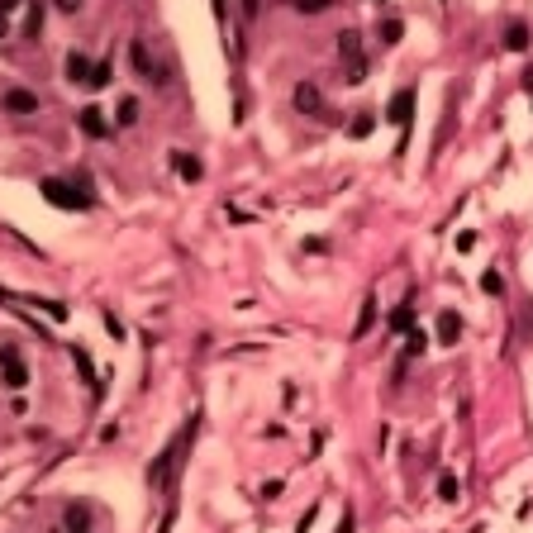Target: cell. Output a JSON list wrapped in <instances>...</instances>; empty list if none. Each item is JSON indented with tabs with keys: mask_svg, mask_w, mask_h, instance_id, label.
I'll return each instance as SVG.
<instances>
[{
	"mask_svg": "<svg viewBox=\"0 0 533 533\" xmlns=\"http://www.w3.org/2000/svg\"><path fill=\"white\" fill-rule=\"evenodd\" d=\"M190 438H195V419H190L186 429L162 448V457H153V467H148V486H157V490H172L176 486V471H181V462H186Z\"/></svg>",
	"mask_w": 533,
	"mask_h": 533,
	"instance_id": "1",
	"label": "cell"
},
{
	"mask_svg": "<svg viewBox=\"0 0 533 533\" xmlns=\"http://www.w3.org/2000/svg\"><path fill=\"white\" fill-rule=\"evenodd\" d=\"M338 58H343V67H348V81L362 86V81H367V58H362V38L357 33H338Z\"/></svg>",
	"mask_w": 533,
	"mask_h": 533,
	"instance_id": "2",
	"label": "cell"
},
{
	"mask_svg": "<svg viewBox=\"0 0 533 533\" xmlns=\"http://www.w3.org/2000/svg\"><path fill=\"white\" fill-rule=\"evenodd\" d=\"M0 381H5L10 391H24V386H29V367L19 362L15 348H0Z\"/></svg>",
	"mask_w": 533,
	"mask_h": 533,
	"instance_id": "3",
	"label": "cell"
},
{
	"mask_svg": "<svg viewBox=\"0 0 533 533\" xmlns=\"http://www.w3.org/2000/svg\"><path fill=\"white\" fill-rule=\"evenodd\" d=\"M38 190H43V200H48V205H58V210H86V195H77V190L67 186V181H53V176H48Z\"/></svg>",
	"mask_w": 533,
	"mask_h": 533,
	"instance_id": "4",
	"label": "cell"
},
{
	"mask_svg": "<svg viewBox=\"0 0 533 533\" xmlns=\"http://www.w3.org/2000/svg\"><path fill=\"white\" fill-rule=\"evenodd\" d=\"M386 119H391V124L405 134L409 119H414V91H395V100H391V110H386Z\"/></svg>",
	"mask_w": 533,
	"mask_h": 533,
	"instance_id": "5",
	"label": "cell"
},
{
	"mask_svg": "<svg viewBox=\"0 0 533 533\" xmlns=\"http://www.w3.org/2000/svg\"><path fill=\"white\" fill-rule=\"evenodd\" d=\"M72 357H77V372H81V381H86V386H91V395L100 400V377H95V362H91V352H86L81 343H72Z\"/></svg>",
	"mask_w": 533,
	"mask_h": 533,
	"instance_id": "6",
	"label": "cell"
},
{
	"mask_svg": "<svg viewBox=\"0 0 533 533\" xmlns=\"http://www.w3.org/2000/svg\"><path fill=\"white\" fill-rule=\"evenodd\" d=\"M77 124H81V134H91V139H105V134H110V124H105L100 105H86V110L77 114Z\"/></svg>",
	"mask_w": 533,
	"mask_h": 533,
	"instance_id": "7",
	"label": "cell"
},
{
	"mask_svg": "<svg viewBox=\"0 0 533 533\" xmlns=\"http://www.w3.org/2000/svg\"><path fill=\"white\" fill-rule=\"evenodd\" d=\"M5 110H10V114H33V110H38V95L15 86V91H5Z\"/></svg>",
	"mask_w": 533,
	"mask_h": 533,
	"instance_id": "8",
	"label": "cell"
},
{
	"mask_svg": "<svg viewBox=\"0 0 533 533\" xmlns=\"http://www.w3.org/2000/svg\"><path fill=\"white\" fill-rule=\"evenodd\" d=\"M319 105H324V100H319V86L300 81V86H296V110L300 114H319Z\"/></svg>",
	"mask_w": 533,
	"mask_h": 533,
	"instance_id": "9",
	"label": "cell"
},
{
	"mask_svg": "<svg viewBox=\"0 0 533 533\" xmlns=\"http://www.w3.org/2000/svg\"><path fill=\"white\" fill-rule=\"evenodd\" d=\"M457 338H462V319H457L453 310H443V314H438V343L457 348Z\"/></svg>",
	"mask_w": 533,
	"mask_h": 533,
	"instance_id": "10",
	"label": "cell"
},
{
	"mask_svg": "<svg viewBox=\"0 0 533 533\" xmlns=\"http://www.w3.org/2000/svg\"><path fill=\"white\" fill-rule=\"evenodd\" d=\"M67 81H81V86H86V81H91V58L72 53V58H67Z\"/></svg>",
	"mask_w": 533,
	"mask_h": 533,
	"instance_id": "11",
	"label": "cell"
},
{
	"mask_svg": "<svg viewBox=\"0 0 533 533\" xmlns=\"http://www.w3.org/2000/svg\"><path fill=\"white\" fill-rule=\"evenodd\" d=\"M129 58H134V67H139V77H148V81L157 77V67H153V58H148V48H143V43L129 48Z\"/></svg>",
	"mask_w": 533,
	"mask_h": 533,
	"instance_id": "12",
	"label": "cell"
},
{
	"mask_svg": "<svg viewBox=\"0 0 533 533\" xmlns=\"http://www.w3.org/2000/svg\"><path fill=\"white\" fill-rule=\"evenodd\" d=\"M372 319H377V300L367 296V300H362V314H357V324H352V338H362V333L372 329Z\"/></svg>",
	"mask_w": 533,
	"mask_h": 533,
	"instance_id": "13",
	"label": "cell"
},
{
	"mask_svg": "<svg viewBox=\"0 0 533 533\" xmlns=\"http://www.w3.org/2000/svg\"><path fill=\"white\" fill-rule=\"evenodd\" d=\"M110 77H114V67H110V63H95V67H91V81H86V86H91V91H105V86H110Z\"/></svg>",
	"mask_w": 533,
	"mask_h": 533,
	"instance_id": "14",
	"label": "cell"
},
{
	"mask_svg": "<svg viewBox=\"0 0 533 533\" xmlns=\"http://www.w3.org/2000/svg\"><path fill=\"white\" fill-rule=\"evenodd\" d=\"M505 48H510V53H524V48H529V29H524V24H510V33H505Z\"/></svg>",
	"mask_w": 533,
	"mask_h": 533,
	"instance_id": "15",
	"label": "cell"
},
{
	"mask_svg": "<svg viewBox=\"0 0 533 533\" xmlns=\"http://www.w3.org/2000/svg\"><path fill=\"white\" fill-rule=\"evenodd\" d=\"M172 162H176V172L186 176V181H195V176H200V162H195V157H186V153H172Z\"/></svg>",
	"mask_w": 533,
	"mask_h": 533,
	"instance_id": "16",
	"label": "cell"
},
{
	"mask_svg": "<svg viewBox=\"0 0 533 533\" xmlns=\"http://www.w3.org/2000/svg\"><path fill=\"white\" fill-rule=\"evenodd\" d=\"M409 324H414V310H409V305H395L391 329H395V333H409Z\"/></svg>",
	"mask_w": 533,
	"mask_h": 533,
	"instance_id": "17",
	"label": "cell"
},
{
	"mask_svg": "<svg viewBox=\"0 0 533 533\" xmlns=\"http://www.w3.org/2000/svg\"><path fill=\"white\" fill-rule=\"evenodd\" d=\"M372 129H377V114H357V119L348 124V134H352V139H367Z\"/></svg>",
	"mask_w": 533,
	"mask_h": 533,
	"instance_id": "18",
	"label": "cell"
},
{
	"mask_svg": "<svg viewBox=\"0 0 533 533\" xmlns=\"http://www.w3.org/2000/svg\"><path fill=\"white\" fill-rule=\"evenodd\" d=\"M67 529H72V533H86V529H91V515L72 505V510H67Z\"/></svg>",
	"mask_w": 533,
	"mask_h": 533,
	"instance_id": "19",
	"label": "cell"
},
{
	"mask_svg": "<svg viewBox=\"0 0 533 533\" xmlns=\"http://www.w3.org/2000/svg\"><path fill=\"white\" fill-rule=\"evenodd\" d=\"M438 495H443V500H457V495H462V486H457L453 471H443V476H438Z\"/></svg>",
	"mask_w": 533,
	"mask_h": 533,
	"instance_id": "20",
	"label": "cell"
},
{
	"mask_svg": "<svg viewBox=\"0 0 533 533\" xmlns=\"http://www.w3.org/2000/svg\"><path fill=\"white\" fill-rule=\"evenodd\" d=\"M424 348H429V338H424V329H409V333H405V352H409V357H419Z\"/></svg>",
	"mask_w": 533,
	"mask_h": 533,
	"instance_id": "21",
	"label": "cell"
},
{
	"mask_svg": "<svg viewBox=\"0 0 533 533\" xmlns=\"http://www.w3.org/2000/svg\"><path fill=\"white\" fill-rule=\"evenodd\" d=\"M400 38H405V24H400V19H386V24H381V43H400Z\"/></svg>",
	"mask_w": 533,
	"mask_h": 533,
	"instance_id": "22",
	"label": "cell"
},
{
	"mask_svg": "<svg viewBox=\"0 0 533 533\" xmlns=\"http://www.w3.org/2000/svg\"><path fill=\"white\" fill-rule=\"evenodd\" d=\"M119 124H139V100H134V95L119 100Z\"/></svg>",
	"mask_w": 533,
	"mask_h": 533,
	"instance_id": "23",
	"label": "cell"
},
{
	"mask_svg": "<svg viewBox=\"0 0 533 533\" xmlns=\"http://www.w3.org/2000/svg\"><path fill=\"white\" fill-rule=\"evenodd\" d=\"M481 291H486V296H500V291H505V276H500V271H486V276H481Z\"/></svg>",
	"mask_w": 533,
	"mask_h": 533,
	"instance_id": "24",
	"label": "cell"
},
{
	"mask_svg": "<svg viewBox=\"0 0 533 533\" xmlns=\"http://www.w3.org/2000/svg\"><path fill=\"white\" fill-rule=\"evenodd\" d=\"M296 10H305V15H319V10H329V0H291Z\"/></svg>",
	"mask_w": 533,
	"mask_h": 533,
	"instance_id": "25",
	"label": "cell"
},
{
	"mask_svg": "<svg viewBox=\"0 0 533 533\" xmlns=\"http://www.w3.org/2000/svg\"><path fill=\"white\" fill-rule=\"evenodd\" d=\"M38 29H43V5H33V15H29V33L38 38Z\"/></svg>",
	"mask_w": 533,
	"mask_h": 533,
	"instance_id": "26",
	"label": "cell"
},
{
	"mask_svg": "<svg viewBox=\"0 0 533 533\" xmlns=\"http://www.w3.org/2000/svg\"><path fill=\"white\" fill-rule=\"evenodd\" d=\"M476 248V234H457V252H471Z\"/></svg>",
	"mask_w": 533,
	"mask_h": 533,
	"instance_id": "27",
	"label": "cell"
},
{
	"mask_svg": "<svg viewBox=\"0 0 533 533\" xmlns=\"http://www.w3.org/2000/svg\"><path fill=\"white\" fill-rule=\"evenodd\" d=\"M58 10H63V15H72V10H81V0H58Z\"/></svg>",
	"mask_w": 533,
	"mask_h": 533,
	"instance_id": "28",
	"label": "cell"
},
{
	"mask_svg": "<svg viewBox=\"0 0 533 533\" xmlns=\"http://www.w3.org/2000/svg\"><path fill=\"white\" fill-rule=\"evenodd\" d=\"M19 0H0V15H10V10H15Z\"/></svg>",
	"mask_w": 533,
	"mask_h": 533,
	"instance_id": "29",
	"label": "cell"
},
{
	"mask_svg": "<svg viewBox=\"0 0 533 533\" xmlns=\"http://www.w3.org/2000/svg\"><path fill=\"white\" fill-rule=\"evenodd\" d=\"M5 33H10V15H0V38H5Z\"/></svg>",
	"mask_w": 533,
	"mask_h": 533,
	"instance_id": "30",
	"label": "cell"
}]
</instances>
